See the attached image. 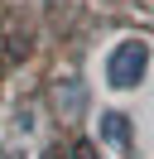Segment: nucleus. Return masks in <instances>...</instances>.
Wrapping results in <instances>:
<instances>
[{
	"label": "nucleus",
	"instance_id": "obj_1",
	"mask_svg": "<svg viewBox=\"0 0 154 159\" xmlns=\"http://www.w3.org/2000/svg\"><path fill=\"white\" fill-rule=\"evenodd\" d=\"M149 72V43L144 39H120L111 53H106V82L116 92H135Z\"/></svg>",
	"mask_w": 154,
	"mask_h": 159
},
{
	"label": "nucleus",
	"instance_id": "obj_2",
	"mask_svg": "<svg viewBox=\"0 0 154 159\" xmlns=\"http://www.w3.org/2000/svg\"><path fill=\"white\" fill-rule=\"evenodd\" d=\"M96 140H101L116 159H135V120L125 116V111H101V116H96Z\"/></svg>",
	"mask_w": 154,
	"mask_h": 159
}]
</instances>
